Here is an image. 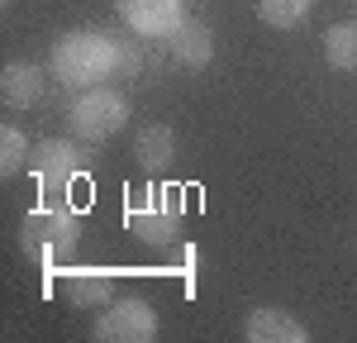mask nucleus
<instances>
[{
  "label": "nucleus",
  "instance_id": "obj_11",
  "mask_svg": "<svg viewBox=\"0 0 357 343\" xmlns=\"http://www.w3.org/2000/svg\"><path fill=\"white\" fill-rule=\"evenodd\" d=\"M134 162L148 172V176H162V172L176 162V134H172L167 124H148V129H138Z\"/></svg>",
  "mask_w": 357,
  "mask_h": 343
},
{
  "label": "nucleus",
  "instance_id": "obj_15",
  "mask_svg": "<svg viewBox=\"0 0 357 343\" xmlns=\"http://www.w3.org/2000/svg\"><path fill=\"white\" fill-rule=\"evenodd\" d=\"M29 158H33L29 134H24V129H15V124H5V129H0V172L15 176V172L29 167Z\"/></svg>",
  "mask_w": 357,
  "mask_h": 343
},
{
  "label": "nucleus",
  "instance_id": "obj_12",
  "mask_svg": "<svg viewBox=\"0 0 357 343\" xmlns=\"http://www.w3.org/2000/svg\"><path fill=\"white\" fill-rule=\"evenodd\" d=\"M0 91H5V100H10L15 110L38 105V96H43V67H38V62H24V57L5 62V72H0Z\"/></svg>",
  "mask_w": 357,
  "mask_h": 343
},
{
  "label": "nucleus",
  "instance_id": "obj_14",
  "mask_svg": "<svg viewBox=\"0 0 357 343\" xmlns=\"http://www.w3.org/2000/svg\"><path fill=\"white\" fill-rule=\"evenodd\" d=\"M314 10V0H257V20L272 29H296Z\"/></svg>",
  "mask_w": 357,
  "mask_h": 343
},
{
  "label": "nucleus",
  "instance_id": "obj_10",
  "mask_svg": "<svg viewBox=\"0 0 357 343\" xmlns=\"http://www.w3.org/2000/svg\"><path fill=\"white\" fill-rule=\"evenodd\" d=\"M167 48H172V57H176L181 67L200 72V67L215 62V33H210V24H200V20H186V24L167 38Z\"/></svg>",
  "mask_w": 357,
  "mask_h": 343
},
{
  "label": "nucleus",
  "instance_id": "obj_9",
  "mask_svg": "<svg viewBox=\"0 0 357 343\" xmlns=\"http://www.w3.org/2000/svg\"><path fill=\"white\" fill-rule=\"evenodd\" d=\"M62 291H67V300L72 305H82V310H100V305H110L114 300V272L110 267H67L62 272Z\"/></svg>",
  "mask_w": 357,
  "mask_h": 343
},
{
  "label": "nucleus",
  "instance_id": "obj_4",
  "mask_svg": "<svg viewBox=\"0 0 357 343\" xmlns=\"http://www.w3.org/2000/svg\"><path fill=\"white\" fill-rule=\"evenodd\" d=\"M124 224H129V234H134L138 243L167 248V243H176V234H181V196H176V191H143V196L129 200Z\"/></svg>",
  "mask_w": 357,
  "mask_h": 343
},
{
  "label": "nucleus",
  "instance_id": "obj_3",
  "mask_svg": "<svg viewBox=\"0 0 357 343\" xmlns=\"http://www.w3.org/2000/svg\"><path fill=\"white\" fill-rule=\"evenodd\" d=\"M67 124H72L77 139L100 143L129 124V100L114 86H86V91H77V100L67 105Z\"/></svg>",
  "mask_w": 357,
  "mask_h": 343
},
{
  "label": "nucleus",
  "instance_id": "obj_8",
  "mask_svg": "<svg viewBox=\"0 0 357 343\" xmlns=\"http://www.w3.org/2000/svg\"><path fill=\"white\" fill-rule=\"evenodd\" d=\"M243 339L248 343H310V329L281 305H257L243 319Z\"/></svg>",
  "mask_w": 357,
  "mask_h": 343
},
{
  "label": "nucleus",
  "instance_id": "obj_6",
  "mask_svg": "<svg viewBox=\"0 0 357 343\" xmlns=\"http://www.w3.org/2000/svg\"><path fill=\"white\" fill-rule=\"evenodd\" d=\"M82 167H86V158L72 139H43L33 148V158H29V176H33V186L43 196H62L82 176Z\"/></svg>",
  "mask_w": 357,
  "mask_h": 343
},
{
  "label": "nucleus",
  "instance_id": "obj_7",
  "mask_svg": "<svg viewBox=\"0 0 357 343\" xmlns=\"http://www.w3.org/2000/svg\"><path fill=\"white\" fill-rule=\"evenodd\" d=\"M114 10H119V20L129 24L134 38H162V43L191 20L186 0H114Z\"/></svg>",
  "mask_w": 357,
  "mask_h": 343
},
{
  "label": "nucleus",
  "instance_id": "obj_5",
  "mask_svg": "<svg viewBox=\"0 0 357 343\" xmlns=\"http://www.w3.org/2000/svg\"><path fill=\"white\" fill-rule=\"evenodd\" d=\"M91 334L100 343H153L158 339V310L143 296H119L110 305H100Z\"/></svg>",
  "mask_w": 357,
  "mask_h": 343
},
{
  "label": "nucleus",
  "instance_id": "obj_2",
  "mask_svg": "<svg viewBox=\"0 0 357 343\" xmlns=\"http://www.w3.org/2000/svg\"><path fill=\"white\" fill-rule=\"evenodd\" d=\"M77 243H82V215L72 205H62V200H48V205L29 210L24 224H20V248L29 253L33 267H48L57 257L77 253Z\"/></svg>",
  "mask_w": 357,
  "mask_h": 343
},
{
  "label": "nucleus",
  "instance_id": "obj_13",
  "mask_svg": "<svg viewBox=\"0 0 357 343\" xmlns=\"http://www.w3.org/2000/svg\"><path fill=\"white\" fill-rule=\"evenodd\" d=\"M324 62H329L333 72H353L357 67V24H329L324 33Z\"/></svg>",
  "mask_w": 357,
  "mask_h": 343
},
{
  "label": "nucleus",
  "instance_id": "obj_1",
  "mask_svg": "<svg viewBox=\"0 0 357 343\" xmlns=\"http://www.w3.org/2000/svg\"><path fill=\"white\" fill-rule=\"evenodd\" d=\"M119 67H124V38L119 33H100V29H72L48 53V72L67 91L105 86L110 77H119Z\"/></svg>",
  "mask_w": 357,
  "mask_h": 343
}]
</instances>
